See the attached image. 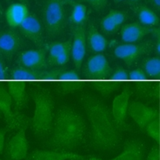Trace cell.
<instances>
[{
    "label": "cell",
    "mask_w": 160,
    "mask_h": 160,
    "mask_svg": "<svg viewBox=\"0 0 160 160\" xmlns=\"http://www.w3.org/2000/svg\"><path fill=\"white\" fill-rule=\"evenodd\" d=\"M81 103L91 125L90 147L99 152H111L118 148L122 142V132L117 128L108 106L89 93L81 96Z\"/></svg>",
    "instance_id": "6da1fadb"
},
{
    "label": "cell",
    "mask_w": 160,
    "mask_h": 160,
    "mask_svg": "<svg viewBox=\"0 0 160 160\" xmlns=\"http://www.w3.org/2000/svg\"><path fill=\"white\" fill-rule=\"evenodd\" d=\"M87 125L79 113L69 106H62L55 114L46 147L58 152H72L84 143Z\"/></svg>",
    "instance_id": "7a4b0ae2"
},
{
    "label": "cell",
    "mask_w": 160,
    "mask_h": 160,
    "mask_svg": "<svg viewBox=\"0 0 160 160\" xmlns=\"http://www.w3.org/2000/svg\"><path fill=\"white\" fill-rule=\"evenodd\" d=\"M35 108L30 125L33 134L39 139L48 138L52 131L55 118V104L48 89H36L31 92Z\"/></svg>",
    "instance_id": "3957f363"
},
{
    "label": "cell",
    "mask_w": 160,
    "mask_h": 160,
    "mask_svg": "<svg viewBox=\"0 0 160 160\" xmlns=\"http://www.w3.org/2000/svg\"><path fill=\"white\" fill-rule=\"evenodd\" d=\"M112 73L108 60L102 53L90 57L84 64V74L86 79L90 80L93 88L104 98H108L121 87L116 80L112 79Z\"/></svg>",
    "instance_id": "277c9868"
},
{
    "label": "cell",
    "mask_w": 160,
    "mask_h": 160,
    "mask_svg": "<svg viewBox=\"0 0 160 160\" xmlns=\"http://www.w3.org/2000/svg\"><path fill=\"white\" fill-rule=\"evenodd\" d=\"M65 0H45L43 6V21L50 37H57L66 26Z\"/></svg>",
    "instance_id": "5b68a950"
},
{
    "label": "cell",
    "mask_w": 160,
    "mask_h": 160,
    "mask_svg": "<svg viewBox=\"0 0 160 160\" xmlns=\"http://www.w3.org/2000/svg\"><path fill=\"white\" fill-rule=\"evenodd\" d=\"M132 94V89L129 86H124L122 92L119 95L115 97L112 102V118L117 128L121 132L132 131V126L126 123V118L128 115V106Z\"/></svg>",
    "instance_id": "8992f818"
},
{
    "label": "cell",
    "mask_w": 160,
    "mask_h": 160,
    "mask_svg": "<svg viewBox=\"0 0 160 160\" xmlns=\"http://www.w3.org/2000/svg\"><path fill=\"white\" fill-rule=\"evenodd\" d=\"M29 120L18 129L17 132L9 139L5 146L6 157L10 160H23L28 155V140L25 132L30 124Z\"/></svg>",
    "instance_id": "52a82bcc"
},
{
    "label": "cell",
    "mask_w": 160,
    "mask_h": 160,
    "mask_svg": "<svg viewBox=\"0 0 160 160\" xmlns=\"http://www.w3.org/2000/svg\"><path fill=\"white\" fill-rule=\"evenodd\" d=\"M154 49L152 42H144L140 44H125L118 45L114 50L115 56L123 60L127 66H132L139 58L150 54Z\"/></svg>",
    "instance_id": "ba28073f"
},
{
    "label": "cell",
    "mask_w": 160,
    "mask_h": 160,
    "mask_svg": "<svg viewBox=\"0 0 160 160\" xmlns=\"http://www.w3.org/2000/svg\"><path fill=\"white\" fill-rule=\"evenodd\" d=\"M12 105L13 101L9 92L4 87L0 86V112L6 122L8 130L18 129L22 124L30 120L24 115L13 112Z\"/></svg>",
    "instance_id": "9c48e42d"
},
{
    "label": "cell",
    "mask_w": 160,
    "mask_h": 160,
    "mask_svg": "<svg viewBox=\"0 0 160 160\" xmlns=\"http://www.w3.org/2000/svg\"><path fill=\"white\" fill-rule=\"evenodd\" d=\"M48 45L37 50H28L19 53L17 63L19 67L35 71H44L48 68L46 54Z\"/></svg>",
    "instance_id": "30bf717a"
},
{
    "label": "cell",
    "mask_w": 160,
    "mask_h": 160,
    "mask_svg": "<svg viewBox=\"0 0 160 160\" xmlns=\"http://www.w3.org/2000/svg\"><path fill=\"white\" fill-rule=\"evenodd\" d=\"M129 79L135 84L137 92L141 97L159 98V80L150 81L142 68H137L129 72Z\"/></svg>",
    "instance_id": "8fae6325"
},
{
    "label": "cell",
    "mask_w": 160,
    "mask_h": 160,
    "mask_svg": "<svg viewBox=\"0 0 160 160\" xmlns=\"http://www.w3.org/2000/svg\"><path fill=\"white\" fill-rule=\"evenodd\" d=\"M128 115L141 131H144L150 122L159 118V112L158 109L150 107L141 102L133 101L129 104Z\"/></svg>",
    "instance_id": "7c38bea8"
},
{
    "label": "cell",
    "mask_w": 160,
    "mask_h": 160,
    "mask_svg": "<svg viewBox=\"0 0 160 160\" xmlns=\"http://www.w3.org/2000/svg\"><path fill=\"white\" fill-rule=\"evenodd\" d=\"M86 31L85 24L74 25L73 39L72 40L71 55L77 70H80L86 54Z\"/></svg>",
    "instance_id": "4fadbf2b"
},
{
    "label": "cell",
    "mask_w": 160,
    "mask_h": 160,
    "mask_svg": "<svg viewBox=\"0 0 160 160\" xmlns=\"http://www.w3.org/2000/svg\"><path fill=\"white\" fill-rule=\"evenodd\" d=\"M24 39L15 30L0 32V55L11 61L17 52L24 46Z\"/></svg>",
    "instance_id": "5bb4252c"
},
{
    "label": "cell",
    "mask_w": 160,
    "mask_h": 160,
    "mask_svg": "<svg viewBox=\"0 0 160 160\" xmlns=\"http://www.w3.org/2000/svg\"><path fill=\"white\" fill-rule=\"evenodd\" d=\"M158 33H160L158 28L148 27L140 24L139 22L124 24L121 28L122 40L127 44H135L141 41L149 34H153L156 36Z\"/></svg>",
    "instance_id": "9a60e30c"
},
{
    "label": "cell",
    "mask_w": 160,
    "mask_h": 160,
    "mask_svg": "<svg viewBox=\"0 0 160 160\" xmlns=\"http://www.w3.org/2000/svg\"><path fill=\"white\" fill-rule=\"evenodd\" d=\"M20 32L31 40L38 47H44L43 30L40 20L35 14H29L27 18L19 26Z\"/></svg>",
    "instance_id": "2e32d148"
},
{
    "label": "cell",
    "mask_w": 160,
    "mask_h": 160,
    "mask_svg": "<svg viewBox=\"0 0 160 160\" xmlns=\"http://www.w3.org/2000/svg\"><path fill=\"white\" fill-rule=\"evenodd\" d=\"M26 81L18 78H11L9 81L8 92L12 97L14 112L16 113H20L28 104L29 96L26 91Z\"/></svg>",
    "instance_id": "e0dca14e"
},
{
    "label": "cell",
    "mask_w": 160,
    "mask_h": 160,
    "mask_svg": "<svg viewBox=\"0 0 160 160\" xmlns=\"http://www.w3.org/2000/svg\"><path fill=\"white\" fill-rule=\"evenodd\" d=\"M58 92L63 96L74 93L82 90L84 87L83 80L81 79L78 72L75 70H65L64 72H62L58 79Z\"/></svg>",
    "instance_id": "ac0fdd59"
},
{
    "label": "cell",
    "mask_w": 160,
    "mask_h": 160,
    "mask_svg": "<svg viewBox=\"0 0 160 160\" xmlns=\"http://www.w3.org/2000/svg\"><path fill=\"white\" fill-rule=\"evenodd\" d=\"M145 146L139 139L127 140L119 155L111 160H144Z\"/></svg>",
    "instance_id": "d6986e66"
},
{
    "label": "cell",
    "mask_w": 160,
    "mask_h": 160,
    "mask_svg": "<svg viewBox=\"0 0 160 160\" xmlns=\"http://www.w3.org/2000/svg\"><path fill=\"white\" fill-rule=\"evenodd\" d=\"M29 10L26 4L14 3L9 6L5 12V19L11 28L19 27L29 16Z\"/></svg>",
    "instance_id": "ffe728a7"
},
{
    "label": "cell",
    "mask_w": 160,
    "mask_h": 160,
    "mask_svg": "<svg viewBox=\"0 0 160 160\" xmlns=\"http://www.w3.org/2000/svg\"><path fill=\"white\" fill-rule=\"evenodd\" d=\"M72 158H85V157L73 152L54 150H36L26 157L27 160H68Z\"/></svg>",
    "instance_id": "44dd1931"
},
{
    "label": "cell",
    "mask_w": 160,
    "mask_h": 160,
    "mask_svg": "<svg viewBox=\"0 0 160 160\" xmlns=\"http://www.w3.org/2000/svg\"><path fill=\"white\" fill-rule=\"evenodd\" d=\"M86 44L90 51L94 53H101L104 52L108 46V40L103 36L93 23H91L88 26L86 34Z\"/></svg>",
    "instance_id": "7402d4cb"
},
{
    "label": "cell",
    "mask_w": 160,
    "mask_h": 160,
    "mask_svg": "<svg viewBox=\"0 0 160 160\" xmlns=\"http://www.w3.org/2000/svg\"><path fill=\"white\" fill-rule=\"evenodd\" d=\"M133 10L139 19V23L148 27H155L159 24V18L152 9L144 4L133 6Z\"/></svg>",
    "instance_id": "603a6c76"
},
{
    "label": "cell",
    "mask_w": 160,
    "mask_h": 160,
    "mask_svg": "<svg viewBox=\"0 0 160 160\" xmlns=\"http://www.w3.org/2000/svg\"><path fill=\"white\" fill-rule=\"evenodd\" d=\"M142 70L144 71L146 76L152 80L160 79V58L152 57L147 58L143 60Z\"/></svg>",
    "instance_id": "cb8c5ba5"
},
{
    "label": "cell",
    "mask_w": 160,
    "mask_h": 160,
    "mask_svg": "<svg viewBox=\"0 0 160 160\" xmlns=\"http://www.w3.org/2000/svg\"><path fill=\"white\" fill-rule=\"evenodd\" d=\"M72 4V12L70 15L69 20L74 25L79 24H85L87 20V8L83 4L77 3L75 1H72L69 3Z\"/></svg>",
    "instance_id": "d4e9b609"
},
{
    "label": "cell",
    "mask_w": 160,
    "mask_h": 160,
    "mask_svg": "<svg viewBox=\"0 0 160 160\" xmlns=\"http://www.w3.org/2000/svg\"><path fill=\"white\" fill-rule=\"evenodd\" d=\"M72 47V39L64 41V42H54L48 45V57H47V64L49 67H52V63L56 58L62 52L66 49Z\"/></svg>",
    "instance_id": "484cf974"
},
{
    "label": "cell",
    "mask_w": 160,
    "mask_h": 160,
    "mask_svg": "<svg viewBox=\"0 0 160 160\" xmlns=\"http://www.w3.org/2000/svg\"><path fill=\"white\" fill-rule=\"evenodd\" d=\"M100 25H101V29H102L103 32L107 35H112V34L116 33L120 28L119 26L117 25L116 23L112 20L109 14H107L104 18H102L101 22H100Z\"/></svg>",
    "instance_id": "4316f807"
},
{
    "label": "cell",
    "mask_w": 160,
    "mask_h": 160,
    "mask_svg": "<svg viewBox=\"0 0 160 160\" xmlns=\"http://www.w3.org/2000/svg\"><path fill=\"white\" fill-rule=\"evenodd\" d=\"M159 118H158L156 119L152 120V122H150L144 129L148 136L151 137L153 140H155L158 144H159Z\"/></svg>",
    "instance_id": "83f0119b"
},
{
    "label": "cell",
    "mask_w": 160,
    "mask_h": 160,
    "mask_svg": "<svg viewBox=\"0 0 160 160\" xmlns=\"http://www.w3.org/2000/svg\"><path fill=\"white\" fill-rule=\"evenodd\" d=\"M71 48L66 49V50H64V52H62L60 53L58 56L57 57L56 59L54 60V62L52 63V66H60V67H62V66H64L65 64H67L69 62V60H70V57H71Z\"/></svg>",
    "instance_id": "f1b7e54d"
},
{
    "label": "cell",
    "mask_w": 160,
    "mask_h": 160,
    "mask_svg": "<svg viewBox=\"0 0 160 160\" xmlns=\"http://www.w3.org/2000/svg\"><path fill=\"white\" fill-rule=\"evenodd\" d=\"M108 14L111 16L112 20L116 23L117 25H118L119 27L125 22V20L127 19V17H128L125 12H121V11H117V10L110 11Z\"/></svg>",
    "instance_id": "f546056e"
},
{
    "label": "cell",
    "mask_w": 160,
    "mask_h": 160,
    "mask_svg": "<svg viewBox=\"0 0 160 160\" xmlns=\"http://www.w3.org/2000/svg\"><path fill=\"white\" fill-rule=\"evenodd\" d=\"M84 1L88 3L92 8L98 12L104 9L108 3V0H84Z\"/></svg>",
    "instance_id": "4dcf8cb0"
},
{
    "label": "cell",
    "mask_w": 160,
    "mask_h": 160,
    "mask_svg": "<svg viewBox=\"0 0 160 160\" xmlns=\"http://www.w3.org/2000/svg\"><path fill=\"white\" fill-rule=\"evenodd\" d=\"M159 146L157 144L153 145V147L151 149V151L148 153L147 159L146 160H159Z\"/></svg>",
    "instance_id": "1f68e13d"
},
{
    "label": "cell",
    "mask_w": 160,
    "mask_h": 160,
    "mask_svg": "<svg viewBox=\"0 0 160 160\" xmlns=\"http://www.w3.org/2000/svg\"><path fill=\"white\" fill-rule=\"evenodd\" d=\"M8 78V69L5 65L4 60L0 58V82Z\"/></svg>",
    "instance_id": "d6a6232c"
},
{
    "label": "cell",
    "mask_w": 160,
    "mask_h": 160,
    "mask_svg": "<svg viewBox=\"0 0 160 160\" xmlns=\"http://www.w3.org/2000/svg\"><path fill=\"white\" fill-rule=\"evenodd\" d=\"M8 132V129L4 128L0 130V154H2L4 150V141H5V136Z\"/></svg>",
    "instance_id": "836d02e7"
},
{
    "label": "cell",
    "mask_w": 160,
    "mask_h": 160,
    "mask_svg": "<svg viewBox=\"0 0 160 160\" xmlns=\"http://www.w3.org/2000/svg\"><path fill=\"white\" fill-rule=\"evenodd\" d=\"M150 2L152 3V6L156 9L157 12H159L160 10V0H150Z\"/></svg>",
    "instance_id": "e575fe53"
},
{
    "label": "cell",
    "mask_w": 160,
    "mask_h": 160,
    "mask_svg": "<svg viewBox=\"0 0 160 160\" xmlns=\"http://www.w3.org/2000/svg\"><path fill=\"white\" fill-rule=\"evenodd\" d=\"M3 14H4V10H3V7H2V5L0 4V18L3 16Z\"/></svg>",
    "instance_id": "d590c367"
},
{
    "label": "cell",
    "mask_w": 160,
    "mask_h": 160,
    "mask_svg": "<svg viewBox=\"0 0 160 160\" xmlns=\"http://www.w3.org/2000/svg\"><path fill=\"white\" fill-rule=\"evenodd\" d=\"M87 160H101L100 158H98L96 157H91V158H87Z\"/></svg>",
    "instance_id": "8d00e7d4"
},
{
    "label": "cell",
    "mask_w": 160,
    "mask_h": 160,
    "mask_svg": "<svg viewBox=\"0 0 160 160\" xmlns=\"http://www.w3.org/2000/svg\"><path fill=\"white\" fill-rule=\"evenodd\" d=\"M129 3H131V4H134V3H137V2H138L139 0H127Z\"/></svg>",
    "instance_id": "74e56055"
},
{
    "label": "cell",
    "mask_w": 160,
    "mask_h": 160,
    "mask_svg": "<svg viewBox=\"0 0 160 160\" xmlns=\"http://www.w3.org/2000/svg\"><path fill=\"white\" fill-rule=\"evenodd\" d=\"M68 160H87V158H72V159Z\"/></svg>",
    "instance_id": "f35d334b"
},
{
    "label": "cell",
    "mask_w": 160,
    "mask_h": 160,
    "mask_svg": "<svg viewBox=\"0 0 160 160\" xmlns=\"http://www.w3.org/2000/svg\"><path fill=\"white\" fill-rule=\"evenodd\" d=\"M122 1H124V0H114V2L118 4V3H120V2H122Z\"/></svg>",
    "instance_id": "ab89813d"
},
{
    "label": "cell",
    "mask_w": 160,
    "mask_h": 160,
    "mask_svg": "<svg viewBox=\"0 0 160 160\" xmlns=\"http://www.w3.org/2000/svg\"><path fill=\"white\" fill-rule=\"evenodd\" d=\"M19 1H20V3H23V4H25L27 0H19Z\"/></svg>",
    "instance_id": "60d3db41"
},
{
    "label": "cell",
    "mask_w": 160,
    "mask_h": 160,
    "mask_svg": "<svg viewBox=\"0 0 160 160\" xmlns=\"http://www.w3.org/2000/svg\"><path fill=\"white\" fill-rule=\"evenodd\" d=\"M72 1H74V0H65V2H66V4H69L70 2H72Z\"/></svg>",
    "instance_id": "b9f144b4"
},
{
    "label": "cell",
    "mask_w": 160,
    "mask_h": 160,
    "mask_svg": "<svg viewBox=\"0 0 160 160\" xmlns=\"http://www.w3.org/2000/svg\"><path fill=\"white\" fill-rule=\"evenodd\" d=\"M0 160H1V159H0Z\"/></svg>",
    "instance_id": "7bdbcfd3"
}]
</instances>
